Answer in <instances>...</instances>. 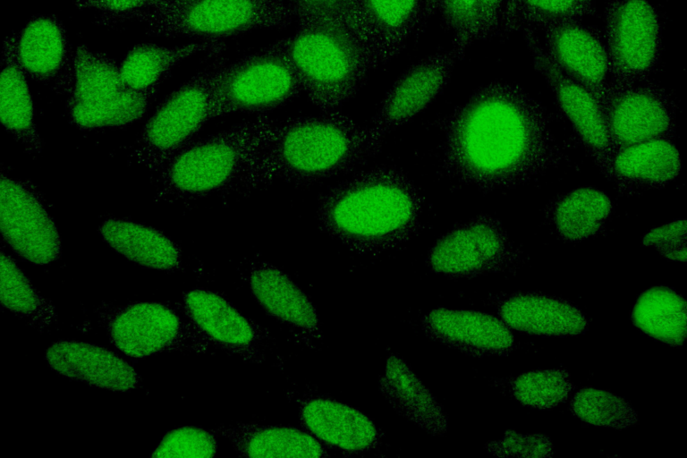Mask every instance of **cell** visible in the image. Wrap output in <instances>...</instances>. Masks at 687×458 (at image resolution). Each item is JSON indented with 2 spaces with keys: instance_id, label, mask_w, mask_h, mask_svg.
<instances>
[{
  "instance_id": "obj_22",
  "label": "cell",
  "mask_w": 687,
  "mask_h": 458,
  "mask_svg": "<svg viewBox=\"0 0 687 458\" xmlns=\"http://www.w3.org/2000/svg\"><path fill=\"white\" fill-rule=\"evenodd\" d=\"M298 411L306 431L327 445L345 452H364L379 444V432L373 421L347 404L312 396L300 401Z\"/></svg>"
},
{
  "instance_id": "obj_43",
  "label": "cell",
  "mask_w": 687,
  "mask_h": 458,
  "mask_svg": "<svg viewBox=\"0 0 687 458\" xmlns=\"http://www.w3.org/2000/svg\"><path fill=\"white\" fill-rule=\"evenodd\" d=\"M643 244L657 250L665 258L686 261V221L676 220L649 232Z\"/></svg>"
},
{
  "instance_id": "obj_45",
  "label": "cell",
  "mask_w": 687,
  "mask_h": 458,
  "mask_svg": "<svg viewBox=\"0 0 687 458\" xmlns=\"http://www.w3.org/2000/svg\"><path fill=\"white\" fill-rule=\"evenodd\" d=\"M192 1L194 0H161V2L158 4V5L156 8L148 11H157V10L171 8L174 6H179Z\"/></svg>"
},
{
  "instance_id": "obj_16",
  "label": "cell",
  "mask_w": 687,
  "mask_h": 458,
  "mask_svg": "<svg viewBox=\"0 0 687 458\" xmlns=\"http://www.w3.org/2000/svg\"><path fill=\"white\" fill-rule=\"evenodd\" d=\"M453 49L428 55L407 67L394 81L372 120L380 138L423 111L445 89L455 64Z\"/></svg>"
},
{
  "instance_id": "obj_15",
  "label": "cell",
  "mask_w": 687,
  "mask_h": 458,
  "mask_svg": "<svg viewBox=\"0 0 687 458\" xmlns=\"http://www.w3.org/2000/svg\"><path fill=\"white\" fill-rule=\"evenodd\" d=\"M0 191L4 240L18 255L34 264L55 260L61 251L59 233L37 192L4 174Z\"/></svg>"
},
{
  "instance_id": "obj_14",
  "label": "cell",
  "mask_w": 687,
  "mask_h": 458,
  "mask_svg": "<svg viewBox=\"0 0 687 458\" xmlns=\"http://www.w3.org/2000/svg\"><path fill=\"white\" fill-rule=\"evenodd\" d=\"M186 313L213 346L246 361L263 363L272 352V336L224 297L195 289L183 295Z\"/></svg>"
},
{
  "instance_id": "obj_11",
  "label": "cell",
  "mask_w": 687,
  "mask_h": 458,
  "mask_svg": "<svg viewBox=\"0 0 687 458\" xmlns=\"http://www.w3.org/2000/svg\"><path fill=\"white\" fill-rule=\"evenodd\" d=\"M520 251L499 220L479 215L454 225L431 247L428 266L454 278H471L513 267Z\"/></svg>"
},
{
  "instance_id": "obj_6",
  "label": "cell",
  "mask_w": 687,
  "mask_h": 458,
  "mask_svg": "<svg viewBox=\"0 0 687 458\" xmlns=\"http://www.w3.org/2000/svg\"><path fill=\"white\" fill-rule=\"evenodd\" d=\"M290 44L291 37L283 38L225 62L213 80L210 120L234 113L267 115L303 92Z\"/></svg>"
},
{
  "instance_id": "obj_19",
  "label": "cell",
  "mask_w": 687,
  "mask_h": 458,
  "mask_svg": "<svg viewBox=\"0 0 687 458\" xmlns=\"http://www.w3.org/2000/svg\"><path fill=\"white\" fill-rule=\"evenodd\" d=\"M420 325L429 338L472 356L505 354L513 345L506 324L479 311L435 309L422 317Z\"/></svg>"
},
{
  "instance_id": "obj_5",
  "label": "cell",
  "mask_w": 687,
  "mask_h": 458,
  "mask_svg": "<svg viewBox=\"0 0 687 458\" xmlns=\"http://www.w3.org/2000/svg\"><path fill=\"white\" fill-rule=\"evenodd\" d=\"M290 51L303 92L324 113L337 111L352 98L377 68L353 31L324 19H297Z\"/></svg>"
},
{
  "instance_id": "obj_34",
  "label": "cell",
  "mask_w": 687,
  "mask_h": 458,
  "mask_svg": "<svg viewBox=\"0 0 687 458\" xmlns=\"http://www.w3.org/2000/svg\"><path fill=\"white\" fill-rule=\"evenodd\" d=\"M595 12V0H505L497 34L543 31Z\"/></svg>"
},
{
  "instance_id": "obj_33",
  "label": "cell",
  "mask_w": 687,
  "mask_h": 458,
  "mask_svg": "<svg viewBox=\"0 0 687 458\" xmlns=\"http://www.w3.org/2000/svg\"><path fill=\"white\" fill-rule=\"evenodd\" d=\"M612 211L610 199L594 188L571 191L556 199L548 215L558 235L567 242L585 240L598 233Z\"/></svg>"
},
{
  "instance_id": "obj_41",
  "label": "cell",
  "mask_w": 687,
  "mask_h": 458,
  "mask_svg": "<svg viewBox=\"0 0 687 458\" xmlns=\"http://www.w3.org/2000/svg\"><path fill=\"white\" fill-rule=\"evenodd\" d=\"M488 453L500 457L544 458L553 455V445L542 435H522L513 430L505 432L498 440L487 444Z\"/></svg>"
},
{
  "instance_id": "obj_42",
  "label": "cell",
  "mask_w": 687,
  "mask_h": 458,
  "mask_svg": "<svg viewBox=\"0 0 687 458\" xmlns=\"http://www.w3.org/2000/svg\"><path fill=\"white\" fill-rule=\"evenodd\" d=\"M78 8L96 10L97 22L112 26L131 21L145 11L156 8L161 0H72Z\"/></svg>"
},
{
  "instance_id": "obj_23",
  "label": "cell",
  "mask_w": 687,
  "mask_h": 458,
  "mask_svg": "<svg viewBox=\"0 0 687 458\" xmlns=\"http://www.w3.org/2000/svg\"><path fill=\"white\" fill-rule=\"evenodd\" d=\"M46 359L57 373L97 387L127 391L138 385V376L128 362L90 344L56 342L47 350Z\"/></svg>"
},
{
  "instance_id": "obj_27",
  "label": "cell",
  "mask_w": 687,
  "mask_h": 458,
  "mask_svg": "<svg viewBox=\"0 0 687 458\" xmlns=\"http://www.w3.org/2000/svg\"><path fill=\"white\" fill-rule=\"evenodd\" d=\"M499 314L508 327L538 335H571L584 332L588 321L572 304L537 293L516 294L506 299Z\"/></svg>"
},
{
  "instance_id": "obj_38",
  "label": "cell",
  "mask_w": 687,
  "mask_h": 458,
  "mask_svg": "<svg viewBox=\"0 0 687 458\" xmlns=\"http://www.w3.org/2000/svg\"><path fill=\"white\" fill-rule=\"evenodd\" d=\"M217 442L213 431L194 427H181L168 432L151 457H213Z\"/></svg>"
},
{
  "instance_id": "obj_46",
  "label": "cell",
  "mask_w": 687,
  "mask_h": 458,
  "mask_svg": "<svg viewBox=\"0 0 687 458\" xmlns=\"http://www.w3.org/2000/svg\"><path fill=\"white\" fill-rule=\"evenodd\" d=\"M607 1H609V0H607Z\"/></svg>"
},
{
  "instance_id": "obj_3",
  "label": "cell",
  "mask_w": 687,
  "mask_h": 458,
  "mask_svg": "<svg viewBox=\"0 0 687 458\" xmlns=\"http://www.w3.org/2000/svg\"><path fill=\"white\" fill-rule=\"evenodd\" d=\"M383 139L337 111L276 123L243 192L276 179L308 186L377 154Z\"/></svg>"
},
{
  "instance_id": "obj_7",
  "label": "cell",
  "mask_w": 687,
  "mask_h": 458,
  "mask_svg": "<svg viewBox=\"0 0 687 458\" xmlns=\"http://www.w3.org/2000/svg\"><path fill=\"white\" fill-rule=\"evenodd\" d=\"M293 18L284 0H194L141 12L133 20L143 22L150 35L217 42L256 30H283Z\"/></svg>"
},
{
  "instance_id": "obj_35",
  "label": "cell",
  "mask_w": 687,
  "mask_h": 458,
  "mask_svg": "<svg viewBox=\"0 0 687 458\" xmlns=\"http://www.w3.org/2000/svg\"><path fill=\"white\" fill-rule=\"evenodd\" d=\"M571 410L596 426L624 428L638 422L637 412L624 399L604 390L582 388L572 399Z\"/></svg>"
},
{
  "instance_id": "obj_2",
  "label": "cell",
  "mask_w": 687,
  "mask_h": 458,
  "mask_svg": "<svg viewBox=\"0 0 687 458\" xmlns=\"http://www.w3.org/2000/svg\"><path fill=\"white\" fill-rule=\"evenodd\" d=\"M422 197L413 182L394 167L360 171L340 182L318 203V227L358 254H379L411 239L420 229Z\"/></svg>"
},
{
  "instance_id": "obj_25",
  "label": "cell",
  "mask_w": 687,
  "mask_h": 458,
  "mask_svg": "<svg viewBox=\"0 0 687 458\" xmlns=\"http://www.w3.org/2000/svg\"><path fill=\"white\" fill-rule=\"evenodd\" d=\"M14 52L24 73L38 81H47L64 69L72 71L66 30L54 14H38L13 32Z\"/></svg>"
},
{
  "instance_id": "obj_21",
  "label": "cell",
  "mask_w": 687,
  "mask_h": 458,
  "mask_svg": "<svg viewBox=\"0 0 687 458\" xmlns=\"http://www.w3.org/2000/svg\"><path fill=\"white\" fill-rule=\"evenodd\" d=\"M247 283L264 310L293 328L301 341L310 344L321 340L319 318L314 305L285 273L262 262L250 269Z\"/></svg>"
},
{
  "instance_id": "obj_31",
  "label": "cell",
  "mask_w": 687,
  "mask_h": 458,
  "mask_svg": "<svg viewBox=\"0 0 687 458\" xmlns=\"http://www.w3.org/2000/svg\"><path fill=\"white\" fill-rule=\"evenodd\" d=\"M99 233L114 250L143 267L174 270L181 266L178 246L153 228L131 221L108 219L100 225Z\"/></svg>"
},
{
  "instance_id": "obj_8",
  "label": "cell",
  "mask_w": 687,
  "mask_h": 458,
  "mask_svg": "<svg viewBox=\"0 0 687 458\" xmlns=\"http://www.w3.org/2000/svg\"><path fill=\"white\" fill-rule=\"evenodd\" d=\"M72 76L68 110L72 122L82 129L131 123L143 116L154 96L127 88L120 65L84 45L74 50Z\"/></svg>"
},
{
  "instance_id": "obj_26",
  "label": "cell",
  "mask_w": 687,
  "mask_h": 458,
  "mask_svg": "<svg viewBox=\"0 0 687 458\" xmlns=\"http://www.w3.org/2000/svg\"><path fill=\"white\" fill-rule=\"evenodd\" d=\"M379 387L400 415L432 435L446 432L442 406L403 359L394 354L387 357Z\"/></svg>"
},
{
  "instance_id": "obj_4",
  "label": "cell",
  "mask_w": 687,
  "mask_h": 458,
  "mask_svg": "<svg viewBox=\"0 0 687 458\" xmlns=\"http://www.w3.org/2000/svg\"><path fill=\"white\" fill-rule=\"evenodd\" d=\"M276 123L267 115H260L190 142L164 165L163 191L177 199L243 193Z\"/></svg>"
},
{
  "instance_id": "obj_24",
  "label": "cell",
  "mask_w": 687,
  "mask_h": 458,
  "mask_svg": "<svg viewBox=\"0 0 687 458\" xmlns=\"http://www.w3.org/2000/svg\"><path fill=\"white\" fill-rule=\"evenodd\" d=\"M680 171L675 146L669 139H655L616 149L605 174L630 193L663 187Z\"/></svg>"
},
{
  "instance_id": "obj_32",
  "label": "cell",
  "mask_w": 687,
  "mask_h": 458,
  "mask_svg": "<svg viewBox=\"0 0 687 458\" xmlns=\"http://www.w3.org/2000/svg\"><path fill=\"white\" fill-rule=\"evenodd\" d=\"M683 296L667 286L644 291L632 309L633 324L650 337L681 346L687 332V310Z\"/></svg>"
},
{
  "instance_id": "obj_13",
  "label": "cell",
  "mask_w": 687,
  "mask_h": 458,
  "mask_svg": "<svg viewBox=\"0 0 687 458\" xmlns=\"http://www.w3.org/2000/svg\"><path fill=\"white\" fill-rule=\"evenodd\" d=\"M522 34L536 71L550 87L559 108L589 154L606 174L615 149L598 96L569 78L552 63L537 32Z\"/></svg>"
},
{
  "instance_id": "obj_10",
  "label": "cell",
  "mask_w": 687,
  "mask_h": 458,
  "mask_svg": "<svg viewBox=\"0 0 687 458\" xmlns=\"http://www.w3.org/2000/svg\"><path fill=\"white\" fill-rule=\"evenodd\" d=\"M604 21L610 83L648 80L662 52L661 21L655 6L649 0H609Z\"/></svg>"
},
{
  "instance_id": "obj_29",
  "label": "cell",
  "mask_w": 687,
  "mask_h": 458,
  "mask_svg": "<svg viewBox=\"0 0 687 458\" xmlns=\"http://www.w3.org/2000/svg\"><path fill=\"white\" fill-rule=\"evenodd\" d=\"M225 47L222 41L175 47L139 43L130 48L119 64L121 77L127 88L155 95L160 83L181 61L199 52L223 51Z\"/></svg>"
},
{
  "instance_id": "obj_9",
  "label": "cell",
  "mask_w": 687,
  "mask_h": 458,
  "mask_svg": "<svg viewBox=\"0 0 687 458\" xmlns=\"http://www.w3.org/2000/svg\"><path fill=\"white\" fill-rule=\"evenodd\" d=\"M217 55L157 106L138 141L136 155L143 163L164 165L191 142L210 120L211 89L217 70L226 62Z\"/></svg>"
},
{
  "instance_id": "obj_37",
  "label": "cell",
  "mask_w": 687,
  "mask_h": 458,
  "mask_svg": "<svg viewBox=\"0 0 687 458\" xmlns=\"http://www.w3.org/2000/svg\"><path fill=\"white\" fill-rule=\"evenodd\" d=\"M513 394L527 406L548 409L564 402L573 385L562 369L535 370L520 375L513 382Z\"/></svg>"
},
{
  "instance_id": "obj_39",
  "label": "cell",
  "mask_w": 687,
  "mask_h": 458,
  "mask_svg": "<svg viewBox=\"0 0 687 458\" xmlns=\"http://www.w3.org/2000/svg\"><path fill=\"white\" fill-rule=\"evenodd\" d=\"M1 303L2 306L20 314L33 313L40 305V300L27 277L13 259L1 253Z\"/></svg>"
},
{
  "instance_id": "obj_18",
  "label": "cell",
  "mask_w": 687,
  "mask_h": 458,
  "mask_svg": "<svg viewBox=\"0 0 687 458\" xmlns=\"http://www.w3.org/2000/svg\"><path fill=\"white\" fill-rule=\"evenodd\" d=\"M109 334L117 349L134 358L181 346L191 337L179 316L157 302H139L121 309L111 319Z\"/></svg>"
},
{
  "instance_id": "obj_1",
  "label": "cell",
  "mask_w": 687,
  "mask_h": 458,
  "mask_svg": "<svg viewBox=\"0 0 687 458\" xmlns=\"http://www.w3.org/2000/svg\"><path fill=\"white\" fill-rule=\"evenodd\" d=\"M560 160L545 110L514 83L493 81L480 86L446 123L445 171L480 189L517 186Z\"/></svg>"
},
{
  "instance_id": "obj_36",
  "label": "cell",
  "mask_w": 687,
  "mask_h": 458,
  "mask_svg": "<svg viewBox=\"0 0 687 458\" xmlns=\"http://www.w3.org/2000/svg\"><path fill=\"white\" fill-rule=\"evenodd\" d=\"M438 13L443 28L452 36V47L462 59L478 41L479 0H426L425 21Z\"/></svg>"
},
{
  "instance_id": "obj_40",
  "label": "cell",
  "mask_w": 687,
  "mask_h": 458,
  "mask_svg": "<svg viewBox=\"0 0 687 458\" xmlns=\"http://www.w3.org/2000/svg\"><path fill=\"white\" fill-rule=\"evenodd\" d=\"M288 2L294 18L328 20L346 26L361 39L355 0H288Z\"/></svg>"
},
{
  "instance_id": "obj_28",
  "label": "cell",
  "mask_w": 687,
  "mask_h": 458,
  "mask_svg": "<svg viewBox=\"0 0 687 458\" xmlns=\"http://www.w3.org/2000/svg\"><path fill=\"white\" fill-rule=\"evenodd\" d=\"M233 445L240 456L247 457H323L327 451L308 432L286 426L236 422L216 429Z\"/></svg>"
},
{
  "instance_id": "obj_30",
  "label": "cell",
  "mask_w": 687,
  "mask_h": 458,
  "mask_svg": "<svg viewBox=\"0 0 687 458\" xmlns=\"http://www.w3.org/2000/svg\"><path fill=\"white\" fill-rule=\"evenodd\" d=\"M0 117L5 130L30 152H39L40 138L34 123V107L26 74L17 61L13 33L5 38L2 51Z\"/></svg>"
},
{
  "instance_id": "obj_17",
  "label": "cell",
  "mask_w": 687,
  "mask_h": 458,
  "mask_svg": "<svg viewBox=\"0 0 687 458\" xmlns=\"http://www.w3.org/2000/svg\"><path fill=\"white\" fill-rule=\"evenodd\" d=\"M543 48L565 75L598 96L607 83L608 57L603 37L581 21L551 26L542 31Z\"/></svg>"
},
{
  "instance_id": "obj_20",
  "label": "cell",
  "mask_w": 687,
  "mask_h": 458,
  "mask_svg": "<svg viewBox=\"0 0 687 458\" xmlns=\"http://www.w3.org/2000/svg\"><path fill=\"white\" fill-rule=\"evenodd\" d=\"M360 37L377 67L396 58L425 21L426 0H355Z\"/></svg>"
},
{
  "instance_id": "obj_12",
  "label": "cell",
  "mask_w": 687,
  "mask_h": 458,
  "mask_svg": "<svg viewBox=\"0 0 687 458\" xmlns=\"http://www.w3.org/2000/svg\"><path fill=\"white\" fill-rule=\"evenodd\" d=\"M615 149L669 139L675 128V104L661 86L649 80L630 85L607 82L598 95Z\"/></svg>"
},
{
  "instance_id": "obj_44",
  "label": "cell",
  "mask_w": 687,
  "mask_h": 458,
  "mask_svg": "<svg viewBox=\"0 0 687 458\" xmlns=\"http://www.w3.org/2000/svg\"><path fill=\"white\" fill-rule=\"evenodd\" d=\"M504 3L505 0H479L478 41L497 34Z\"/></svg>"
}]
</instances>
